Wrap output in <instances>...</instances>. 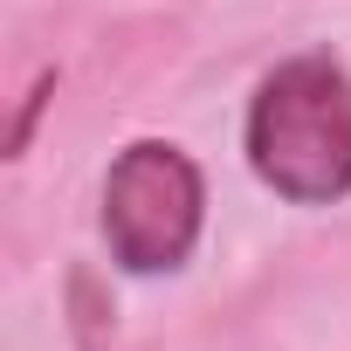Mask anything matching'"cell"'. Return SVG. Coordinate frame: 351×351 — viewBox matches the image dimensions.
<instances>
[{
    "mask_svg": "<svg viewBox=\"0 0 351 351\" xmlns=\"http://www.w3.org/2000/svg\"><path fill=\"white\" fill-rule=\"evenodd\" d=\"M248 158L262 186L296 207H330L351 193V76L330 56L282 62L248 110Z\"/></svg>",
    "mask_w": 351,
    "mask_h": 351,
    "instance_id": "obj_1",
    "label": "cell"
},
{
    "mask_svg": "<svg viewBox=\"0 0 351 351\" xmlns=\"http://www.w3.org/2000/svg\"><path fill=\"white\" fill-rule=\"evenodd\" d=\"M200 234V172L180 145H131L104 180V241L131 276L180 269Z\"/></svg>",
    "mask_w": 351,
    "mask_h": 351,
    "instance_id": "obj_2",
    "label": "cell"
}]
</instances>
